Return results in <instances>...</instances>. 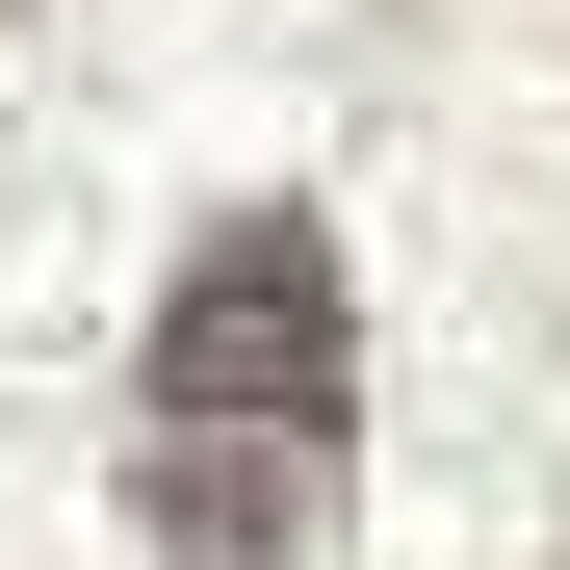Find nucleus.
<instances>
[{
  "mask_svg": "<svg viewBox=\"0 0 570 570\" xmlns=\"http://www.w3.org/2000/svg\"><path fill=\"white\" fill-rule=\"evenodd\" d=\"M363 493V312L312 208H208L130 337V544L181 570H312Z\"/></svg>",
  "mask_w": 570,
  "mask_h": 570,
  "instance_id": "f257e3e1",
  "label": "nucleus"
},
{
  "mask_svg": "<svg viewBox=\"0 0 570 570\" xmlns=\"http://www.w3.org/2000/svg\"><path fill=\"white\" fill-rule=\"evenodd\" d=\"M0 27H52V0H0Z\"/></svg>",
  "mask_w": 570,
  "mask_h": 570,
  "instance_id": "f03ea898",
  "label": "nucleus"
}]
</instances>
